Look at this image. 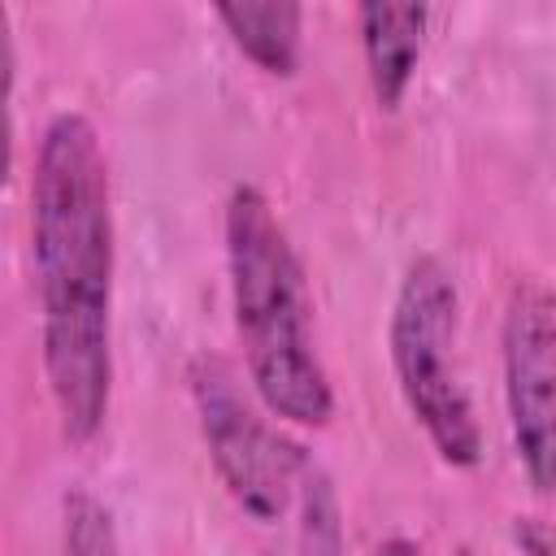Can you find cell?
<instances>
[{"label":"cell","instance_id":"obj_3","mask_svg":"<svg viewBox=\"0 0 556 556\" xmlns=\"http://www.w3.org/2000/svg\"><path fill=\"white\" fill-rule=\"evenodd\" d=\"M460 339V295L452 269L439 256H413L391 304L387 321V352L395 369V387L452 469H473L482 460V421L469 400L456 361Z\"/></svg>","mask_w":556,"mask_h":556},{"label":"cell","instance_id":"obj_2","mask_svg":"<svg viewBox=\"0 0 556 556\" xmlns=\"http://www.w3.org/2000/svg\"><path fill=\"white\" fill-rule=\"evenodd\" d=\"M222 239L235 334L243 343L256 400L269 408V417L321 430L334 417V387L317 356L313 300L300 252L261 187H230Z\"/></svg>","mask_w":556,"mask_h":556},{"label":"cell","instance_id":"obj_7","mask_svg":"<svg viewBox=\"0 0 556 556\" xmlns=\"http://www.w3.org/2000/svg\"><path fill=\"white\" fill-rule=\"evenodd\" d=\"M217 22L226 26L230 43L265 74L291 78L300 65V30H304V9L287 0H265V4H217Z\"/></svg>","mask_w":556,"mask_h":556},{"label":"cell","instance_id":"obj_10","mask_svg":"<svg viewBox=\"0 0 556 556\" xmlns=\"http://www.w3.org/2000/svg\"><path fill=\"white\" fill-rule=\"evenodd\" d=\"M374 556H426L421 552V543H413V539H404V534H395V539H387Z\"/></svg>","mask_w":556,"mask_h":556},{"label":"cell","instance_id":"obj_9","mask_svg":"<svg viewBox=\"0 0 556 556\" xmlns=\"http://www.w3.org/2000/svg\"><path fill=\"white\" fill-rule=\"evenodd\" d=\"M61 552L65 556H122L113 508L87 486H70L61 495Z\"/></svg>","mask_w":556,"mask_h":556},{"label":"cell","instance_id":"obj_4","mask_svg":"<svg viewBox=\"0 0 556 556\" xmlns=\"http://www.w3.org/2000/svg\"><path fill=\"white\" fill-rule=\"evenodd\" d=\"M187 382H191V404L200 417L208 460L226 495L252 521L274 526L295 504L300 473L313 456L248 404L226 361L195 356Z\"/></svg>","mask_w":556,"mask_h":556},{"label":"cell","instance_id":"obj_8","mask_svg":"<svg viewBox=\"0 0 556 556\" xmlns=\"http://www.w3.org/2000/svg\"><path fill=\"white\" fill-rule=\"evenodd\" d=\"M295 556H343V504L330 473L308 460L295 486Z\"/></svg>","mask_w":556,"mask_h":556},{"label":"cell","instance_id":"obj_6","mask_svg":"<svg viewBox=\"0 0 556 556\" xmlns=\"http://www.w3.org/2000/svg\"><path fill=\"white\" fill-rule=\"evenodd\" d=\"M426 4H382L369 0L356 9V35H361V56L369 74V91L378 109H400L408 96V83L417 74L421 48H426Z\"/></svg>","mask_w":556,"mask_h":556},{"label":"cell","instance_id":"obj_1","mask_svg":"<svg viewBox=\"0 0 556 556\" xmlns=\"http://www.w3.org/2000/svg\"><path fill=\"white\" fill-rule=\"evenodd\" d=\"M30 265L39 291V356L70 443L100 434L113 395V187L87 113L48 117L30 161Z\"/></svg>","mask_w":556,"mask_h":556},{"label":"cell","instance_id":"obj_5","mask_svg":"<svg viewBox=\"0 0 556 556\" xmlns=\"http://www.w3.org/2000/svg\"><path fill=\"white\" fill-rule=\"evenodd\" d=\"M504 413L517 465L543 495L556 491V295L526 278L508 291L500 321Z\"/></svg>","mask_w":556,"mask_h":556},{"label":"cell","instance_id":"obj_11","mask_svg":"<svg viewBox=\"0 0 556 556\" xmlns=\"http://www.w3.org/2000/svg\"><path fill=\"white\" fill-rule=\"evenodd\" d=\"M456 556H478V552H469V547H460V552H456Z\"/></svg>","mask_w":556,"mask_h":556}]
</instances>
